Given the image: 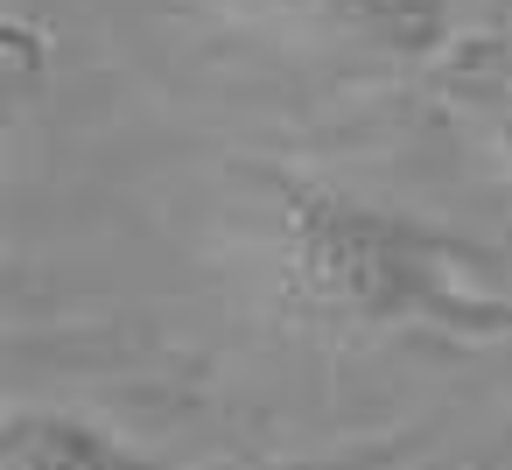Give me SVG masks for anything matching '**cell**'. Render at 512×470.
<instances>
[{
	"mask_svg": "<svg viewBox=\"0 0 512 470\" xmlns=\"http://www.w3.org/2000/svg\"><path fill=\"white\" fill-rule=\"evenodd\" d=\"M267 197L288 281L316 316L358 337L512 344V288L463 232L316 176H267Z\"/></svg>",
	"mask_w": 512,
	"mask_h": 470,
	"instance_id": "obj_1",
	"label": "cell"
},
{
	"mask_svg": "<svg viewBox=\"0 0 512 470\" xmlns=\"http://www.w3.org/2000/svg\"><path fill=\"white\" fill-rule=\"evenodd\" d=\"M330 22L379 57H435L456 0H323Z\"/></svg>",
	"mask_w": 512,
	"mask_h": 470,
	"instance_id": "obj_3",
	"label": "cell"
},
{
	"mask_svg": "<svg viewBox=\"0 0 512 470\" xmlns=\"http://www.w3.org/2000/svg\"><path fill=\"white\" fill-rule=\"evenodd\" d=\"M414 442H365V449H344V456H162V449H141L85 414H15L8 421V442H0V470H393Z\"/></svg>",
	"mask_w": 512,
	"mask_h": 470,
	"instance_id": "obj_2",
	"label": "cell"
}]
</instances>
